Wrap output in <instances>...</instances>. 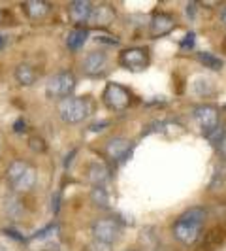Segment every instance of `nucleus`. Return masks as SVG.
<instances>
[{
  "label": "nucleus",
  "instance_id": "7ed1b4c3",
  "mask_svg": "<svg viewBox=\"0 0 226 251\" xmlns=\"http://www.w3.org/2000/svg\"><path fill=\"white\" fill-rule=\"evenodd\" d=\"M59 115L64 123L68 125H75V123H81L85 121L90 112H92V106L89 99H77V97H68L64 100L59 102Z\"/></svg>",
  "mask_w": 226,
  "mask_h": 251
},
{
  "label": "nucleus",
  "instance_id": "4be33fe9",
  "mask_svg": "<svg viewBox=\"0 0 226 251\" xmlns=\"http://www.w3.org/2000/svg\"><path fill=\"white\" fill-rule=\"evenodd\" d=\"M87 251H112V246H110V244H104V242H96V240H92V244L89 246Z\"/></svg>",
  "mask_w": 226,
  "mask_h": 251
},
{
  "label": "nucleus",
  "instance_id": "7c9ffc66",
  "mask_svg": "<svg viewBox=\"0 0 226 251\" xmlns=\"http://www.w3.org/2000/svg\"><path fill=\"white\" fill-rule=\"evenodd\" d=\"M0 150H2V142H0Z\"/></svg>",
  "mask_w": 226,
  "mask_h": 251
},
{
  "label": "nucleus",
  "instance_id": "6ab92c4d",
  "mask_svg": "<svg viewBox=\"0 0 226 251\" xmlns=\"http://www.w3.org/2000/svg\"><path fill=\"white\" fill-rule=\"evenodd\" d=\"M192 91H194V95H198V97H211L215 91V85L209 77L198 75V77L192 81Z\"/></svg>",
  "mask_w": 226,
  "mask_h": 251
},
{
  "label": "nucleus",
  "instance_id": "4468645a",
  "mask_svg": "<svg viewBox=\"0 0 226 251\" xmlns=\"http://www.w3.org/2000/svg\"><path fill=\"white\" fill-rule=\"evenodd\" d=\"M92 12V2L89 0H75L70 4V17L75 23H87Z\"/></svg>",
  "mask_w": 226,
  "mask_h": 251
},
{
  "label": "nucleus",
  "instance_id": "393cba45",
  "mask_svg": "<svg viewBox=\"0 0 226 251\" xmlns=\"http://www.w3.org/2000/svg\"><path fill=\"white\" fill-rule=\"evenodd\" d=\"M192 44H194V34H192V32H188V36L185 38V42H183L181 46H183V48H192Z\"/></svg>",
  "mask_w": 226,
  "mask_h": 251
},
{
  "label": "nucleus",
  "instance_id": "a878e982",
  "mask_svg": "<svg viewBox=\"0 0 226 251\" xmlns=\"http://www.w3.org/2000/svg\"><path fill=\"white\" fill-rule=\"evenodd\" d=\"M4 234H10V236H12V238H15V240H25L21 234H17L13 228H4Z\"/></svg>",
  "mask_w": 226,
  "mask_h": 251
},
{
  "label": "nucleus",
  "instance_id": "bb28decb",
  "mask_svg": "<svg viewBox=\"0 0 226 251\" xmlns=\"http://www.w3.org/2000/svg\"><path fill=\"white\" fill-rule=\"evenodd\" d=\"M13 128H15V132H21V130H25L26 126H25V121H23V119H17V121H15V126H13Z\"/></svg>",
  "mask_w": 226,
  "mask_h": 251
},
{
  "label": "nucleus",
  "instance_id": "f257e3e1",
  "mask_svg": "<svg viewBox=\"0 0 226 251\" xmlns=\"http://www.w3.org/2000/svg\"><path fill=\"white\" fill-rule=\"evenodd\" d=\"M203 221H205V210H202V208H188L187 212H183L177 217V221L172 226L174 236L181 244L192 246L196 240L200 238Z\"/></svg>",
  "mask_w": 226,
  "mask_h": 251
},
{
  "label": "nucleus",
  "instance_id": "b1692460",
  "mask_svg": "<svg viewBox=\"0 0 226 251\" xmlns=\"http://www.w3.org/2000/svg\"><path fill=\"white\" fill-rule=\"evenodd\" d=\"M217 151H219V155H221L223 159H226V134L223 136V140L217 144Z\"/></svg>",
  "mask_w": 226,
  "mask_h": 251
},
{
  "label": "nucleus",
  "instance_id": "ddd939ff",
  "mask_svg": "<svg viewBox=\"0 0 226 251\" xmlns=\"http://www.w3.org/2000/svg\"><path fill=\"white\" fill-rule=\"evenodd\" d=\"M176 26V19L170 13H157L151 19V34L153 36H164Z\"/></svg>",
  "mask_w": 226,
  "mask_h": 251
},
{
  "label": "nucleus",
  "instance_id": "dca6fc26",
  "mask_svg": "<svg viewBox=\"0 0 226 251\" xmlns=\"http://www.w3.org/2000/svg\"><path fill=\"white\" fill-rule=\"evenodd\" d=\"M89 181L94 185V187H104V183L108 181L110 177V170L104 163H92L89 166Z\"/></svg>",
  "mask_w": 226,
  "mask_h": 251
},
{
  "label": "nucleus",
  "instance_id": "5701e85b",
  "mask_svg": "<svg viewBox=\"0 0 226 251\" xmlns=\"http://www.w3.org/2000/svg\"><path fill=\"white\" fill-rule=\"evenodd\" d=\"M30 148H32L34 151H44V150H45V144H44V140H42V138L32 136V138H30Z\"/></svg>",
  "mask_w": 226,
  "mask_h": 251
},
{
  "label": "nucleus",
  "instance_id": "6e6552de",
  "mask_svg": "<svg viewBox=\"0 0 226 251\" xmlns=\"http://www.w3.org/2000/svg\"><path fill=\"white\" fill-rule=\"evenodd\" d=\"M194 121L198 123L202 132L207 136L219 126V110L213 106H196L194 108Z\"/></svg>",
  "mask_w": 226,
  "mask_h": 251
},
{
  "label": "nucleus",
  "instance_id": "9d476101",
  "mask_svg": "<svg viewBox=\"0 0 226 251\" xmlns=\"http://www.w3.org/2000/svg\"><path fill=\"white\" fill-rule=\"evenodd\" d=\"M113 19H115V10L112 6L98 4V6H92V12H90L87 23H90L92 26H108L113 23Z\"/></svg>",
  "mask_w": 226,
  "mask_h": 251
},
{
  "label": "nucleus",
  "instance_id": "9b49d317",
  "mask_svg": "<svg viewBox=\"0 0 226 251\" xmlns=\"http://www.w3.org/2000/svg\"><path fill=\"white\" fill-rule=\"evenodd\" d=\"M2 212L6 214L8 219H12V221H23V217H25V206H23V202L19 201L17 197H4L2 199Z\"/></svg>",
  "mask_w": 226,
  "mask_h": 251
},
{
  "label": "nucleus",
  "instance_id": "f3484780",
  "mask_svg": "<svg viewBox=\"0 0 226 251\" xmlns=\"http://www.w3.org/2000/svg\"><path fill=\"white\" fill-rule=\"evenodd\" d=\"M15 79H17V83L23 85V87L32 85L38 79V74H36V70H34V66L28 63L17 64V68H15Z\"/></svg>",
  "mask_w": 226,
  "mask_h": 251
},
{
  "label": "nucleus",
  "instance_id": "423d86ee",
  "mask_svg": "<svg viewBox=\"0 0 226 251\" xmlns=\"http://www.w3.org/2000/svg\"><path fill=\"white\" fill-rule=\"evenodd\" d=\"M110 68V57L106 51H90L85 55V59L81 61V72L89 77H98L104 75Z\"/></svg>",
  "mask_w": 226,
  "mask_h": 251
},
{
  "label": "nucleus",
  "instance_id": "2f4dec72",
  "mask_svg": "<svg viewBox=\"0 0 226 251\" xmlns=\"http://www.w3.org/2000/svg\"><path fill=\"white\" fill-rule=\"evenodd\" d=\"M128 251H134V250H128Z\"/></svg>",
  "mask_w": 226,
  "mask_h": 251
},
{
  "label": "nucleus",
  "instance_id": "412c9836",
  "mask_svg": "<svg viewBox=\"0 0 226 251\" xmlns=\"http://www.w3.org/2000/svg\"><path fill=\"white\" fill-rule=\"evenodd\" d=\"M198 59H200V63L203 66H207L211 70H221L223 68V61L219 57L211 55V53H198Z\"/></svg>",
  "mask_w": 226,
  "mask_h": 251
},
{
  "label": "nucleus",
  "instance_id": "c85d7f7f",
  "mask_svg": "<svg viewBox=\"0 0 226 251\" xmlns=\"http://www.w3.org/2000/svg\"><path fill=\"white\" fill-rule=\"evenodd\" d=\"M4 48V40H2V36H0V50Z\"/></svg>",
  "mask_w": 226,
  "mask_h": 251
},
{
  "label": "nucleus",
  "instance_id": "2eb2a0df",
  "mask_svg": "<svg viewBox=\"0 0 226 251\" xmlns=\"http://www.w3.org/2000/svg\"><path fill=\"white\" fill-rule=\"evenodd\" d=\"M23 8H25L26 15L34 21L44 19L51 10L49 2H45V0H26V2H23Z\"/></svg>",
  "mask_w": 226,
  "mask_h": 251
},
{
  "label": "nucleus",
  "instance_id": "a211bd4d",
  "mask_svg": "<svg viewBox=\"0 0 226 251\" xmlns=\"http://www.w3.org/2000/svg\"><path fill=\"white\" fill-rule=\"evenodd\" d=\"M89 30L87 28H74L72 32H68L66 36V46L70 51H77L79 48H83V44L87 42Z\"/></svg>",
  "mask_w": 226,
  "mask_h": 251
},
{
  "label": "nucleus",
  "instance_id": "39448f33",
  "mask_svg": "<svg viewBox=\"0 0 226 251\" xmlns=\"http://www.w3.org/2000/svg\"><path fill=\"white\" fill-rule=\"evenodd\" d=\"M90 232H92V238L96 242H104V244L113 246L117 240L121 238V225L113 217H102V219L92 223Z\"/></svg>",
  "mask_w": 226,
  "mask_h": 251
},
{
  "label": "nucleus",
  "instance_id": "20e7f679",
  "mask_svg": "<svg viewBox=\"0 0 226 251\" xmlns=\"http://www.w3.org/2000/svg\"><path fill=\"white\" fill-rule=\"evenodd\" d=\"M75 75L72 72H57L47 79L45 83V95L49 99H59L64 100L68 99L75 89Z\"/></svg>",
  "mask_w": 226,
  "mask_h": 251
},
{
  "label": "nucleus",
  "instance_id": "f03ea898",
  "mask_svg": "<svg viewBox=\"0 0 226 251\" xmlns=\"http://www.w3.org/2000/svg\"><path fill=\"white\" fill-rule=\"evenodd\" d=\"M36 168L23 159H15L6 168V179L12 191L15 193H28L36 185Z\"/></svg>",
  "mask_w": 226,
  "mask_h": 251
},
{
  "label": "nucleus",
  "instance_id": "cd10ccee",
  "mask_svg": "<svg viewBox=\"0 0 226 251\" xmlns=\"http://www.w3.org/2000/svg\"><path fill=\"white\" fill-rule=\"evenodd\" d=\"M221 21H223V25L226 26V8L223 10V13H221Z\"/></svg>",
  "mask_w": 226,
  "mask_h": 251
},
{
  "label": "nucleus",
  "instance_id": "1a4fd4ad",
  "mask_svg": "<svg viewBox=\"0 0 226 251\" xmlns=\"http://www.w3.org/2000/svg\"><path fill=\"white\" fill-rule=\"evenodd\" d=\"M121 64L132 72H141L149 64V55L143 48H130L121 53Z\"/></svg>",
  "mask_w": 226,
  "mask_h": 251
},
{
  "label": "nucleus",
  "instance_id": "c756f323",
  "mask_svg": "<svg viewBox=\"0 0 226 251\" xmlns=\"http://www.w3.org/2000/svg\"><path fill=\"white\" fill-rule=\"evenodd\" d=\"M0 251H8V250H6V248H2V246H0Z\"/></svg>",
  "mask_w": 226,
  "mask_h": 251
},
{
  "label": "nucleus",
  "instance_id": "aec40b11",
  "mask_svg": "<svg viewBox=\"0 0 226 251\" xmlns=\"http://www.w3.org/2000/svg\"><path fill=\"white\" fill-rule=\"evenodd\" d=\"M90 201H92L94 206H98V208H108L110 206V197H108V193H106L104 187H92V191H90Z\"/></svg>",
  "mask_w": 226,
  "mask_h": 251
},
{
  "label": "nucleus",
  "instance_id": "0eeeda50",
  "mask_svg": "<svg viewBox=\"0 0 226 251\" xmlns=\"http://www.w3.org/2000/svg\"><path fill=\"white\" fill-rule=\"evenodd\" d=\"M104 102H106L108 108L117 110V112L126 110L128 104H130V91L125 89L123 85H119V83H110L104 91Z\"/></svg>",
  "mask_w": 226,
  "mask_h": 251
},
{
  "label": "nucleus",
  "instance_id": "f8f14e48",
  "mask_svg": "<svg viewBox=\"0 0 226 251\" xmlns=\"http://www.w3.org/2000/svg\"><path fill=\"white\" fill-rule=\"evenodd\" d=\"M106 155L112 161H123L130 155V144L125 138H112L106 144Z\"/></svg>",
  "mask_w": 226,
  "mask_h": 251
}]
</instances>
